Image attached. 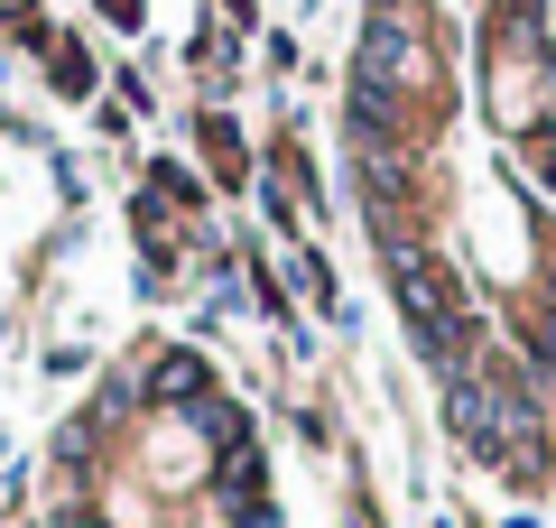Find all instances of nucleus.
I'll return each instance as SVG.
<instances>
[{"label":"nucleus","instance_id":"obj_1","mask_svg":"<svg viewBox=\"0 0 556 528\" xmlns=\"http://www.w3.org/2000/svg\"><path fill=\"white\" fill-rule=\"evenodd\" d=\"M149 390H159V399H177V408H186V399H204V362H195V352H159V372H149Z\"/></svg>","mask_w":556,"mask_h":528},{"label":"nucleus","instance_id":"obj_2","mask_svg":"<svg viewBox=\"0 0 556 528\" xmlns=\"http://www.w3.org/2000/svg\"><path fill=\"white\" fill-rule=\"evenodd\" d=\"M547 372H556V362H547Z\"/></svg>","mask_w":556,"mask_h":528}]
</instances>
